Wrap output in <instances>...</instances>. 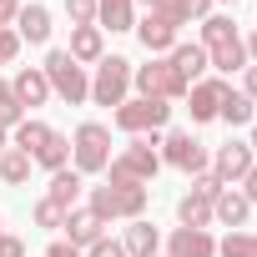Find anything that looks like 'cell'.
Wrapping results in <instances>:
<instances>
[{"label":"cell","instance_id":"40","mask_svg":"<svg viewBox=\"0 0 257 257\" xmlns=\"http://www.w3.org/2000/svg\"><path fill=\"white\" fill-rule=\"evenodd\" d=\"M46 257H86V252H76L71 242H51V247H46Z\"/></svg>","mask_w":257,"mask_h":257},{"label":"cell","instance_id":"24","mask_svg":"<svg viewBox=\"0 0 257 257\" xmlns=\"http://www.w3.org/2000/svg\"><path fill=\"white\" fill-rule=\"evenodd\" d=\"M31 162H36V167H46V172H61V167H71V137L51 132V137H46V147H41Z\"/></svg>","mask_w":257,"mask_h":257},{"label":"cell","instance_id":"10","mask_svg":"<svg viewBox=\"0 0 257 257\" xmlns=\"http://www.w3.org/2000/svg\"><path fill=\"white\" fill-rule=\"evenodd\" d=\"M252 167H257L252 147H247V142H227V147L212 152V167H207V172H212L222 187H242V177H247Z\"/></svg>","mask_w":257,"mask_h":257},{"label":"cell","instance_id":"18","mask_svg":"<svg viewBox=\"0 0 257 257\" xmlns=\"http://www.w3.org/2000/svg\"><path fill=\"white\" fill-rule=\"evenodd\" d=\"M152 16L182 31V26H192V21H207V16H212V0H162Z\"/></svg>","mask_w":257,"mask_h":257},{"label":"cell","instance_id":"33","mask_svg":"<svg viewBox=\"0 0 257 257\" xmlns=\"http://www.w3.org/2000/svg\"><path fill=\"white\" fill-rule=\"evenodd\" d=\"M192 192L207 197V202H217V197H222V182H217L212 172H202V177H192Z\"/></svg>","mask_w":257,"mask_h":257},{"label":"cell","instance_id":"47","mask_svg":"<svg viewBox=\"0 0 257 257\" xmlns=\"http://www.w3.org/2000/svg\"><path fill=\"white\" fill-rule=\"evenodd\" d=\"M157 257H162V252H157Z\"/></svg>","mask_w":257,"mask_h":257},{"label":"cell","instance_id":"44","mask_svg":"<svg viewBox=\"0 0 257 257\" xmlns=\"http://www.w3.org/2000/svg\"><path fill=\"white\" fill-rule=\"evenodd\" d=\"M6 147H11V132H0V152H6Z\"/></svg>","mask_w":257,"mask_h":257},{"label":"cell","instance_id":"1","mask_svg":"<svg viewBox=\"0 0 257 257\" xmlns=\"http://www.w3.org/2000/svg\"><path fill=\"white\" fill-rule=\"evenodd\" d=\"M147 202H152V192L142 187V182H116V177H106L101 187H91V212L101 217V222H137V217H147Z\"/></svg>","mask_w":257,"mask_h":257},{"label":"cell","instance_id":"32","mask_svg":"<svg viewBox=\"0 0 257 257\" xmlns=\"http://www.w3.org/2000/svg\"><path fill=\"white\" fill-rule=\"evenodd\" d=\"M71 26H96V0H66Z\"/></svg>","mask_w":257,"mask_h":257},{"label":"cell","instance_id":"4","mask_svg":"<svg viewBox=\"0 0 257 257\" xmlns=\"http://www.w3.org/2000/svg\"><path fill=\"white\" fill-rule=\"evenodd\" d=\"M71 167L81 177H96L111 167V126L101 121H81L76 126V137H71Z\"/></svg>","mask_w":257,"mask_h":257},{"label":"cell","instance_id":"14","mask_svg":"<svg viewBox=\"0 0 257 257\" xmlns=\"http://www.w3.org/2000/svg\"><path fill=\"white\" fill-rule=\"evenodd\" d=\"M11 91H16V101H21L26 111H36V106H46V101H51V81H46V71H41V66H21V71H16V81H11Z\"/></svg>","mask_w":257,"mask_h":257},{"label":"cell","instance_id":"27","mask_svg":"<svg viewBox=\"0 0 257 257\" xmlns=\"http://www.w3.org/2000/svg\"><path fill=\"white\" fill-rule=\"evenodd\" d=\"M252 111H257V101H247L242 91H232V86H227V96H222V111H217V121H227V126H252Z\"/></svg>","mask_w":257,"mask_h":257},{"label":"cell","instance_id":"25","mask_svg":"<svg viewBox=\"0 0 257 257\" xmlns=\"http://www.w3.org/2000/svg\"><path fill=\"white\" fill-rule=\"evenodd\" d=\"M11 137H16V142H11L16 152H26V157H36V152L46 147V137H51V126H46V121H36V116H26V121L16 126V132H11Z\"/></svg>","mask_w":257,"mask_h":257},{"label":"cell","instance_id":"29","mask_svg":"<svg viewBox=\"0 0 257 257\" xmlns=\"http://www.w3.org/2000/svg\"><path fill=\"white\" fill-rule=\"evenodd\" d=\"M217 257H257V232H227L222 242H217Z\"/></svg>","mask_w":257,"mask_h":257},{"label":"cell","instance_id":"41","mask_svg":"<svg viewBox=\"0 0 257 257\" xmlns=\"http://www.w3.org/2000/svg\"><path fill=\"white\" fill-rule=\"evenodd\" d=\"M242 46H247V66H257V31H252V36H247Z\"/></svg>","mask_w":257,"mask_h":257},{"label":"cell","instance_id":"36","mask_svg":"<svg viewBox=\"0 0 257 257\" xmlns=\"http://www.w3.org/2000/svg\"><path fill=\"white\" fill-rule=\"evenodd\" d=\"M0 257H26V242L11 237V232H0Z\"/></svg>","mask_w":257,"mask_h":257},{"label":"cell","instance_id":"5","mask_svg":"<svg viewBox=\"0 0 257 257\" xmlns=\"http://www.w3.org/2000/svg\"><path fill=\"white\" fill-rule=\"evenodd\" d=\"M111 121H116V132H126V137H152V132H162V126L172 121V101L126 96V101L111 111Z\"/></svg>","mask_w":257,"mask_h":257},{"label":"cell","instance_id":"2","mask_svg":"<svg viewBox=\"0 0 257 257\" xmlns=\"http://www.w3.org/2000/svg\"><path fill=\"white\" fill-rule=\"evenodd\" d=\"M197 46L207 51V66H212V71H222V76L247 71V46H242V36H237V21H232V16H207V21H202V41H197Z\"/></svg>","mask_w":257,"mask_h":257},{"label":"cell","instance_id":"11","mask_svg":"<svg viewBox=\"0 0 257 257\" xmlns=\"http://www.w3.org/2000/svg\"><path fill=\"white\" fill-rule=\"evenodd\" d=\"M222 96H227V81H222V76H202V81L187 91V111H192V121H217Z\"/></svg>","mask_w":257,"mask_h":257},{"label":"cell","instance_id":"9","mask_svg":"<svg viewBox=\"0 0 257 257\" xmlns=\"http://www.w3.org/2000/svg\"><path fill=\"white\" fill-rule=\"evenodd\" d=\"M157 152H162V167H177V172H187V177H202V172L212 167L207 142H197L192 132H167Z\"/></svg>","mask_w":257,"mask_h":257},{"label":"cell","instance_id":"42","mask_svg":"<svg viewBox=\"0 0 257 257\" xmlns=\"http://www.w3.org/2000/svg\"><path fill=\"white\" fill-rule=\"evenodd\" d=\"M137 6H147V16H152V11H157V6H162V0H137Z\"/></svg>","mask_w":257,"mask_h":257},{"label":"cell","instance_id":"17","mask_svg":"<svg viewBox=\"0 0 257 257\" xmlns=\"http://www.w3.org/2000/svg\"><path fill=\"white\" fill-rule=\"evenodd\" d=\"M247 217H252V202H247L237 187H222V197L212 202V222H222V227L242 232V227H247Z\"/></svg>","mask_w":257,"mask_h":257},{"label":"cell","instance_id":"13","mask_svg":"<svg viewBox=\"0 0 257 257\" xmlns=\"http://www.w3.org/2000/svg\"><path fill=\"white\" fill-rule=\"evenodd\" d=\"M167 257H217V237L207 227H177L167 237Z\"/></svg>","mask_w":257,"mask_h":257},{"label":"cell","instance_id":"39","mask_svg":"<svg viewBox=\"0 0 257 257\" xmlns=\"http://www.w3.org/2000/svg\"><path fill=\"white\" fill-rule=\"evenodd\" d=\"M242 197H247V202H252V207H257V167H252V172H247V177H242Z\"/></svg>","mask_w":257,"mask_h":257},{"label":"cell","instance_id":"6","mask_svg":"<svg viewBox=\"0 0 257 257\" xmlns=\"http://www.w3.org/2000/svg\"><path fill=\"white\" fill-rule=\"evenodd\" d=\"M41 71H46V81H51V96H61L66 106L91 101V76H86V66H81V61H71L66 51H51Z\"/></svg>","mask_w":257,"mask_h":257},{"label":"cell","instance_id":"22","mask_svg":"<svg viewBox=\"0 0 257 257\" xmlns=\"http://www.w3.org/2000/svg\"><path fill=\"white\" fill-rule=\"evenodd\" d=\"M137 36H142L147 56H172V46H177V26H167V21H157V16L137 21Z\"/></svg>","mask_w":257,"mask_h":257},{"label":"cell","instance_id":"3","mask_svg":"<svg viewBox=\"0 0 257 257\" xmlns=\"http://www.w3.org/2000/svg\"><path fill=\"white\" fill-rule=\"evenodd\" d=\"M162 137L152 132V137H132V142H126L116 157H111V167H106V177H116V182H152L157 172H162Z\"/></svg>","mask_w":257,"mask_h":257},{"label":"cell","instance_id":"26","mask_svg":"<svg viewBox=\"0 0 257 257\" xmlns=\"http://www.w3.org/2000/svg\"><path fill=\"white\" fill-rule=\"evenodd\" d=\"M31 157L26 152H16V147H6V152H0V182H6V187H26L31 182Z\"/></svg>","mask_w":257,"mask_h":257},{"label":"cell","instance_id":"21","mask_svg":"<svg viewBox=\"0 0 257 257\" xmlns=\"http://www.w3.org/2000/svg\"><path fill=\"white\" fill-rule=\"evenodd\" d=\"M101 31H137V0H96Z\"/></svg>","mask_w":257,"mask_h":257},{"label":"cell","instance_id":"16","mask_svg":"<svg viewBox=\"0 0 257 257\" xmlns=\"http://www.w3.org/2000/svg\"><path fill=\"white\" fill-rule=\"evenodd\" d=\"M66 56H71V61H81V66H96V61L106 56V31H101V26H76V31H71Z\"/></svg>","mask_w":257,"mask_h":257},{"label":"cell","instance_id":"37","mask_svg":"<svg viewBox=\"0 0 257 257\" xmlns=\"http://www.w3.org/2000/svg\"><path fill=\"white\" fill-rule=\"evenodd\" d=\"M21 6H26V0H0V31H6V26H16Z\"/></svg>","mask_w":257,"mask_h":257},{"label":"cell","instance_id":"7","mask_svg":"<svg viewBox=\"0 0 257 257\" xmlns=\"http://www.w3.org/2000/svg\"><path fill=\"white\" fill-rule=\"evenodd\" d=\"M132 86L147 101H187V81L172 71L167 56H152L147 66H132Z\"/></svg>","mask_w":257,"mask_h":257},{"label":"cell","instance_id":"30","mask_svg":"<svg viewBox=\"0 0 257 257\" xmlns=\"http://www.w3.org/2000/svg\"><path fill=\"white\" fill-rule=\"evenodd\" d=\"M21 121H26V106L16 101V91H11V81H0V132H16Z\"/></svg>","mask_w":257,"mask_h":257},{"label":"cell","instance_id":"20","mask_svg":"<svg viewBox=\"0 0 257 257\" xmlns=\"http://www.w3.org/2000/svg\"><path fill=\"white\" fill-rule=\"evenodd\" d=\"M121 247H126V257H157V252H162V232H157L147 217H137L132 227H126Z\"/></svg>","mask_w":257,"mask_h":257},{"label":"cell","instance_id":"19","mask_svg":"<svg viewBox=\"0 0 257 257\" xmlns=\"http://www.w3.org/2000/svg\"><path fill=\"white\" fill-rule=\"evenodd\" d=\"M16 36L31 41V46H46V41H51V11L36 6V0H31V6H21V16H16Z\"/></svg>","mask_w":257,"mask_h":257},{"label":"cell","instance_id":"46","mask_svg":"<svg viewBox=\"0 0 257 257\" xmlns=\"http://www.w3.org/2000/svg\"><path fill=\"white\" fill-rule=\"evenodd\" d=\"M0 227H6V222H0Z\"/></svg>","mask_w":257,"mask_h":257},{"label":"cell","instance_id":"38","mask_svg":"<svg viewBox=\"0 0 257 257\" xmlns=\"http://www.w3.org/2000/svg\"><path fill=\"white\" fill-rule=\"evenodd\" d=\"M242 96L257 101V66H247V76H242Z\"/></svg>","mask_w":257,"mask_h":257},{"label":"cell","instance_id":"12","mask_svg":"<svg viewBox=\"0 0 257 257\" xmlns=\"http://www.w3.org/2000/svg\"><path fill=\"white\" fill-rule=\"evenodd\" d=\"M101 237H106V222H101L91 207H71V212H66V242H71L76 252H86V247L101 242Z\"/></svg>","mask_w":257,"mask_h":257},{"label":"cell","instance_id":"15","mask_svg":"<svg viewBox=\"0 0 257 257\" xmlns=\"http://www.w3.org/2000/svg\"><path fill=\"white\" fill-rule=\"evenodd\" d=\"M167 61H172V71H177V76L187 81V91H192V86H197V81H202V76L212 71V66H207V51H202L197 41H192V46H187V41H177Z\"/></svg>","mask_w":257,"mask_h":257},{"label":"cell","instance_id":"43","mask_svg":"<svg viewBox=\"0 0 257 257\" xmlns=\"http://www.w3.org/2000/svg\"><path fill=\"white\" fill-rule=\"evenodd\" d=\"M247 147H252V157H257V126H252V137H247Z\"/></svg>","mask_w":257,"mask_h":257},{"label":"cell","instance_id":"31","mask_svg":"<svg viewBox=\"0 0 257 257\" xmlns=\"http://www.w3.org/2000/svg\"><path fill=\"white\" fill-rule=\"evenodd\" d=\"M36 227H51V232L66 227V207H56L51 197H41V202H36Z\"/></svg>","mask_w":257,"mask_h":257},{"label":"cell","instance_id":"45","mask_svg":"<svg viewBox=\"0 0 257 257\" xmlns=\"http://www.w3.org/2000/svg\"><path fill=\"white\" fill-rule=\"evenodd\" d=\"M227 6H237V0H227Z\"/></svg>","mask_w":257,"mask_h":257},{"label":"cell","instance_id":"28","mask_svg":"<svg viewBox=\"0 0 257 257\" xmlns=\"http://www.w3.org/2000/svg\"><path fill=\"white\" fill-rule=\"evenodd\" d=\"M177 217H182V227H212V202L197 197V192H187L177 202Z\"/></svg>","mask_w":257,"mask_h":257},{"label":"cell","instance_id":"35","mask_svg":"<svg viewBox=\"0 0 257 257\" xmlns=\"http://www.w3.org/2000/svg\"><path fill=\"white\" fill-rule=\"evenodd\" d=\"M16 51H21V36L6 26V31H0V66H11V61H16Z\"/></svg>","mask_w":257,"mask_h":257},{"label":"cell","instance_id":"8","mask_svg":"<svg viewBox=\"0 0 257 257\" xmlns=\"http://www.w3.org/2000/svg\"><path fill=\"white\" fill-rule=\"evenodd\" d=\"M126 91H132V61H126V56H101L96 76H91V101L116 111L126 101Z\"/></svg>","mask_w":257,"mask_h":257},{"label":"cell","instance_id":"23","mask_svg":"<svg viewBox=\"0 0 257 257\" xmlns=\"http://www.w3.org/2000/svg\"><path fill=\"white\" fill-rule=\"evenodd\" d=\"M81 192H86V177H81L76 167H61V172H51V192H46V197H51L56 207H66V212H71V207L81 202Z\"/></svg>","mask_w":257,"mask_h":257},{"label":"cell","instance_id":"34","mask_svg":"<svg viewBox=\"0 0 257 257\" xmlns=\"http://www.w3.org/2000/svg\"><path fill=\"white\" fill-rule=\"evenodd\" d=\"M86 257H126V247H121L116 237H101V242H91V247H86Z\"/></svg>","mask_w":257,"mask_h":257}]
</instances>
